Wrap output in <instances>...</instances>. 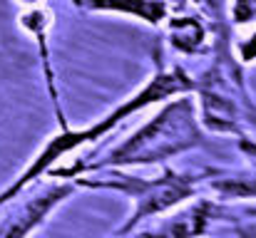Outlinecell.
<instances>
[{"mask_svg": "<svg viewBox=\"0 0 256 238\" xmlns=\"http://www.w3.org/2000/svg\"><path fill=\"white\" fill-rule=\"evenodd\" d=\"M209 144V132L199 122L196 102L192 92L174 94L160 102V109L142 122L130 137L114 144L104 154H80L70 164H58L48 171L50 179H75L80 174L94 169L124 166V169H142V166H162L170 159L204 149Z\"/></svg>", "mask_w": 256, "mask_h": 238, "instance_id": "cell-1", "label": "cell"}, {"mask_svg": "<svg viewBox=\"0 0 256 238\" xmlns=\"http://www.w3.org/2000/svg\"><path fill=\"white\" fill-rule=\"evenodd\" d=\"M182 92H192V75L179 65H172V67L162 65V57H157V70L130 97L117 102L110 112L92 119L85 127H65L58 134L48 137L45 144L38 149V154L25 164V169L5 189H0V209L5 204H10L22 189H28L30 184H38L42 176H48V171L52 166H58L62 159L80 154L85 147H92L100 139H104L107 134H112L122 122L132 119L134 114L144 112L147 107L160 104V102L170 99L174 94H182Z\"/></svg>", "mask_w": 256, "mask_h": 238, "instance_id": "cell-2", "label": "cell"}, {"mask_svg": "<svg viewBox=\"0 0 256 238\" xmlns=\"http://www.w3.org/2000/svg\"><path fill=\"white\" fill-rule=\"evenodd\" d=\"M206 57H212V62L192 77L202 127L216 137H244L256 132V99L246 84V67L232 52V25L222 5L214 12L212 50Z\"/></svg>", "mask_w": 256, "mask_h": 238, "instance_id": "cell-3", "label": "cell"}, {"mask_svg": "<svg viewBox=\"0 0 256 238\" xmlns=\"http://www.w3.org/2000/svg\"><path fill=\"white\" fill-rule=\"evenodd\" d=\"M72 181L78 184V189L114 191L132 201L130 216L114 231L117 236L137 234L142 229V224L170 214L176 206H182L189 199H194L196 194H202L196 171H179L167 164H162L154 176H142L124 166H110V169H94V171L80 174Z\"/></svg>", "mask_w": 256, "mask_h": 238, "instance_id": "cell-4", "label": "cell"}, {"mask_svg": "<svg viewBox=\"0 0 256 238\" xmlns=\"http://www.w3.org/2000/svg\"><path fill=\"white\" fill-rule=\"evenodd\" d=\"M78 191L80 189L72 179H58V181L42 184L38 189H32V186L22 189L10 204L2 206V209H8V214L0 219V238H22L40 231L45 226V221L62 204H68Z\"/></svg>", "mask_w": 256, "mask_h": 238, "instance_id": "cell-5", "label": "cell"}, {"mask_svg": "<svg viewBox=\"0 0 256 238\" xmlns=\"http://www.w3.org/2000/svg\"><path fill=\"white\" fill-rule=\"evenodd\" d=\"M18 7V25L28 32V37L32 40L38 57H40V70H42V82H45V92L50 97L58 127L65 129L70 127L62 102H60V89H58V72H55V62H52V25H55V12L50 7V0H15Z\"/></svg>", "mask_w": 256, "mask_h": 238, "instance_id": "cell-6", "label": "cell"}, {"mask_svg": "<svg viewBox=\"0 0 256 238\" xmlns=\"http://www.w3.org/2000/svg\"><path fill=\"white\" fill-rule=\"evenodd\" d=\"M167 42L176 55L206 57L212 50V25L196 12H172L164 17Z\"/></svg>", "mask_w": 256, "mask_h": 238, "instance_id": "cell-7", "label": "cell"}, {"mask_svg": "<svg viewBox=\"0 0 256 238\" xmlns=\"http://www.w3.org/2000/svg\"><path fill=\"white\" fill-rule=\"evenodd\" d=\"M202 191L222 201H256V166L232 169V166H209L196 171Z\"/></svg>", "mask_w": 256, "mask_h": 238, "instance_id": "cell-8", "label": "cell"}, {"mask_svg": "<svg viewBox=\"0 0 256 238\" xmlns=\"http://www.w3.org/2000/svg\"><path fill=\"white\" fill-rule=\"evenodd\" d=\"M70 5H75L80 12H90V15L132 17L150 27H160L172 10L167 0H70Z\"/></svg>", "mask_w": 256, "mask_h": 238, "instance_id": "cell-9", "label": "cell"}, {"mask_svg": "<svg viewBox=\"0 0 256 238\" xmlns=\"http://www.w3.org/2000/svg\"><path fill=\"white\" fill-rule=\"evenodd\" d=\"M232 52L236 55V60L244 67H254L256 65V25L239 30V35L232 37Z\"/></svg>", "mask_w": 256, "mask_h": 238, "instance_id": "cell-10", "label": "cell"}, {"mask_svg": "<svg viewBox=\"0 0 256 238\" xmlns=\"http://www.w3.org/2000/svg\"><path fill=\"white\" fill-rule=\"evenodd\" d=\"M232 30H244L256 25V0H229V15H226Z\"/></svg>", "mask_w": 256, "mask_h": 238, "instance_id": "cell-11", "label": "cell"}, {"mask_svg": "<svg viewBox=\"0 0 256 238\" xmlns=\"http://www.w3.org/2000/svg\"><path fill=\"white\" fill-rule=\"evenodd\" d=\"M236 149H239L244 157L249 159V161H254V164H256V139H252L249 134L236 137Z\"/></svg>", "mask_w": 256, "mask_h": 238, "instance_id": "cell-12", "label": "cell"}, {"mask_svg": "<svg viewBox=\"0 0 256 238\" xmlns=\"http://www.w3.org/2000/svg\"><path fill=\"white\" fill-rule=\"evenodd\" d=\"M174 2H176V5H184V2H189V0H174Z\"/></svg>", "mask_w": 256, "mask_h": 238, "instance_id": "cell-13", "label": "cell"}]
</instances>
